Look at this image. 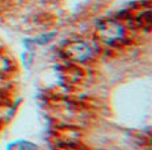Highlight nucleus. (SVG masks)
<instances>
[{
    "instance_id": "f257e3e1",
    "label": "nucleus",
    "mask_w": 152,
    "mask_h": 150,
    "mask_svg": "<svg viewBox=\"0 0 152 150\" xmlns=\"http://www.w3.org/2000/svg\"><path fill=\"white\" fill-rule=\"evenodd\" d=\"M97 37L107 45L119 44L126 39V28L115 20H105L97 25Z\"/></svg>"
},
{
    "instance_id": "f03ea898",
    "label": "nucleus",
    "mask_w": 152,
    "mask_h": 150,
    "mask_svg": "<svg viewBox=\"0 0 152 150\" xmlns=\"http://www.w3.org/2000/svg\"><path fill=\"white\" fill-rule=\"evenodd\" d=\"M66 55L74 61H86L91 57L92 49L84 41H74L66 47Z\"/></svg>"
},
{
    "instance_id": "7ed1b4c3",
    "label": "nucleus",
    "mask_w": 152,
    "mask_h": 150,
    "mask_svg": "<svg viewBox=\"0 0 152 150\" xmlns=\"http://www.w3.org/2000/svg\"><path fill=\"white\" fill-rule=\"evenodd\" d=\"M7 150H37V146L29 141H15L7 146Z\"/></svg>"
}]
</instances>
